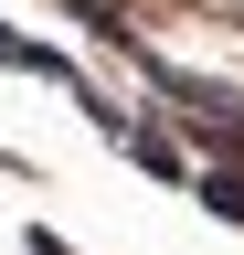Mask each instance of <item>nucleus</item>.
Segmentation results:
<instances>
[{
	"mask_svg": "<svg viewBox=\"0 0 244 255\" xmlns=\"http://www.w3.org/2000/svg\"><path fill=\"white\" fill-rule=\"evenodd\" d=\"M128 159H138V170H160V181H180V149L160 138V128H128Z\"/></svg>",
	"mask_w": 244,
	"mask_h": 255,
	"instance_id": "f257e3e1",
	"label": "nucleus"
},
{
	"mask_svg": "<svg viewBox=\"0 0 244 255\" xmlns=\"http://www.w3.org/2000/svg\"><path fill=\"white\" fill-rule=\"evenodd\" d=\"M202 202L223 213V223H244V170H212V181H202Z\"/></svg>",
	"mask_w": 244,
	"mask_h": 255,
	"instance_id": "f03ea898",
	"label": "nucleus"
},
{
	"mask_svg": "<svg viewBox=\"0 0 244 255\" xmlns=\"http://www.w3.org/2000/svg\"><path fill=\"white\" fill-rule=\"evenodd\" d=\"M0 64H32V75H64V64H53V53H32L21 32H0Z\"/></svg>",
	"mask_w": 244,
	"mask_h": 255,
	"instance_id": "7ed1b4c3",
	"label": "nucleus"
}]
</instances>
